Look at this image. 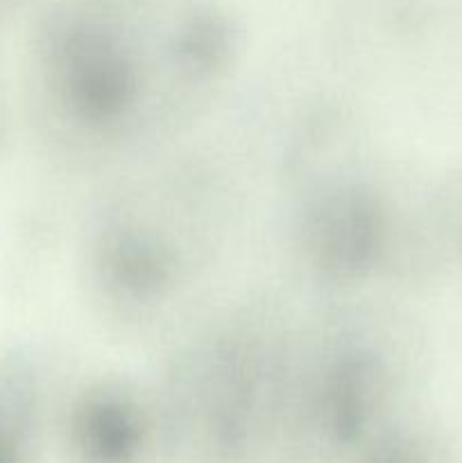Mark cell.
I'll list each match as a JSON object with an SVG mask.
<instances>
[{
	"mask_svg": "<svg viewBox=\"0 0 462 463\" xmlns=\"http://www.w3.org/2000/svg\"><path fill=\"white\" fill-rule=\"evenodd\" d=\"M0 463H7V461H5V457H3V452H0Z\"/></svg>",
	"mask_w": 462,
	"mask_h": 463,
	"instance_id": "6da1fadb",
	"label": "cell"
}]
</instances>
